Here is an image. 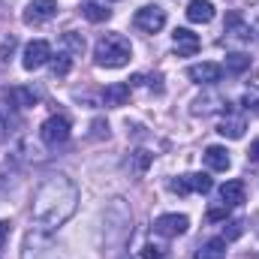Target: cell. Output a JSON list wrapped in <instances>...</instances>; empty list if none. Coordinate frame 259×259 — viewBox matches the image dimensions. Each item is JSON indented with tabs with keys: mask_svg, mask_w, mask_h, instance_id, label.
Wrapping results in <instances>:
<instances>
[{
	"mask_svg": "<svg viewBox=\"0 0 259 259\" xmlns=\"http://www.w3.org/2000/svg\"><path fill=\"white\" fill-rule=\"evenodd\" d=\"M172 42H175V52L181 55V58H193L196 52H199V36H196L193 30H187V27H178L175 33H172Z\"/></svg>",
	"mask_w": 259,
	"mask_h": 259,
	"instance_id": "obj_12",
	"label": "cell"
},
{
	"mask_svg": "<svg viewBox=\"0 0 259 259\" xmlns=\"http://www.w3.org/2000/svg\"><path fill=\"white\" fill-rule=\"evenodd\" d=\"M187 78L196 81V84H214V81L223 78V66L211 64V61H205V64H193V66H187Z\"/></svg>",
	"mask_w": 259,
	"mask_h": 259,
	"instance_id": "obj_11",
	"label": "cell"
},
{
	"mask_svg": "<svg viewBox=\"0 0 259 259\" xmlns=\"http://www.w3.org/2000/svg\"><path fill=\"white\" fill-rule=\"evenodd\" d=\"M39 100H42V91H39V88H33V84L12 88V103H15L18 109H33Z\"/></svg>",
	"mask_w": 259,
	"mask_h": 259,
	"instance_id": "obj_15",
	"label": "cell"
},
{
	"mask_svg": "<svg viewBox=\"0 0 259 259\" xmlns=\"http://www.w3.org/2000/svg\"><path fill=\"white\" fill-rule=\"evenodd\" d=\"M187 18H190L193 24H208V21L214 18V3H211V0H193V3L187 6Z\"/></svg>",
	"mask_w": 259,
	"mask_h": 259,
	"instance_id": "obj_18",
	"label": "cell"
},
{
	"mask_svg": "<svg viewBox=\"0 0 259 259\" xmlns=\"http://www.w3.org/2000/svg\"><path fill=\"white\" fill-rule=\"evenodd\" d=\"M190 229V217L187 214H160L154 220V232L163 238H178Z\"/></svg>",
	"mask_w": 259,
	"mask_h": 259,
	"instance_id": "obj_7",
	"label": "cell"
},
{
	"mask_svg": "<svg viewBox=\"0 0 259 259\" xmlns=\"http://www.w3.org/2000/svg\"><path fill=\"white\" fill-rule=\"evenodd\" d=\"M214 187V181H211V175H205V172H193V175H181V178H175V181H169V190L178 196H187V193H208Z\"/></svg>",
	"mask_w": 259,
	"mask_h": 259,
	"instance_id": "obj_6",
	"label": "cell"
},
{
	"mask_svg": "<svg viewBox=\"0 0 259 259\" xmlns=\"http://www.w3.org/2000/svg\"><path fill=\"white\" fill-rule=\"evenodd\" d=\"M163 253H166V247H160V244H145L142 247V256L145 259H163Z\"/></svg>",
	"mask_w": 259,
	"mask_h": 259,
	"instance_id": "obj_29",
	"label": "cell"
},
{
	"mask_svg": "<svg viewBox=\"0 0 259 259\" xmlns=\"http://www.w3.org/2000/svg\"><path fill=\"white\" fill-rule=\"evenodd\" d=\"M12 106H15V103H12ZM12 106H9L6 100H0V142H6L9 133H12V127H18V118H15V112H12Z\"/></svg>",
	"mask_w": 259,
	"mask_h": 259,
	"instance_id": "obj_19",
	"label": "cell"
},
{
	"mask_svg": "<svg viewBox=\"0 0 259 259\" xmlns=\"http://www.w3.org/2000/svg\"><path fill=\"white\" fill-rule=\"evenodd\" d=\"M202 160H205V166H208L211 172H226V169L232 166L229 151H226V148H220V145H208V148H205V154H202Z\"/></svg>",
	"mask_w": 259,
	"mask_h": 259,
	"instance_id": "obj_13",
	"label": "cell"
},
{
	"mask_svg": "<svg viewBox=\"0 0 259 259\" xmlns=\"http://www.w3.org/2000/svg\"><path fill=\"white\" fill-rule=\"evenodd\" d=\"M94 136H109V124H103V121H94Z\"/></svg>",
	"mask_w": 259,
	"mask_h": 259,
	"instance_id": "obj_33",
	"label": "cell"
},
{
	"mask_svg": "<svg viewBox=\"0 0 259 259\" xmlns=\"http://www.w3.org/2000/svg\"><path fill=\"white\" fill-rule=\"evenodd\" d=\"M223 69L232 72V75H238V72L250 69V58H247L244 52H232V55H226V66H223Z\"/></svg>",
	"mask_w": 259,
	"mask_h": 259,
	"instance_id": "obj_23",
	"label": "cell"
},
{
	"mask_svg": "<svg viewBox=\"0 0 259 259\" xmlns=\"http://www.w3.org/2000/svg\"><path fill=\"white\" fill-rule=\"evenodd\" d=\"M244 130H247L244 118H241V115H232L229 109H226V115H223V118H220V124H217V133H220V136H226V139H241V136H244Z\"/></svg>",
	"mask_w": 259,
	"mask_h": 259,
	"instance_id": "obj_14",
	"label": "cell"
},
{
	"mask_svg": "<svg viewBox=\"0 0 259 259\" xmlns=\"http://www.w3.org/2000/svg\"><path fill=\"white\" fill-rule=\"evenodd\" d=\"M241 106H244L247 112L259 115V88H250V91H244V97H241Z\"/></svg>",
	"mask_w": 259,
	"mask_h": 259,
	"instance_id": "obj_25",
	"label": "cell"
},
{
	"mask_svg": "<svg viewBox=\"0 0 259 259\" xmlns=\"http://www.w3.org/2000/svg\"><path fill=\"white\" fill-rule=\"evenodd\" d=\"M127 100H130V84H127V81H115V84H109V88H106V94H103V103H106V106H112V109L127 106Z\"/></svg>",
	"mask_w": 259,
	"mask_h": 259,
	"instance_id": "obj_17",
	"label": "cell"
},
{
	"mask_svg": "<svg viewBox=\"0 0 259 259\" xmlns=\"http://www.w3.org/2000/svg\"><path fill=\"white\" fill-rule=\"evenodd\" d=\"M253 33H259V24H256V30H253Z\"/></svg>",
	"mask_w": 259,
	"mask_h": 259,
	"instance_id": "obj_34",
	"label": "cell"
},
{
	"mask_svg": "<svg viewBox=\"0 0 259 259\" xmlns=\"http://www.w3.org/2000/svg\"><path fill=\"white\" fill-rule=\"evenodd\" d=\"M9 232H12V223H9V220H0V244L6 241V235H9Z\"/></svg>",
	"mask_w": 259,
	"mask_h": 259,
	"instance_id": "obj_31",
	"label": "cell"
},
{
	"mask_svg": "<svg viewBox=\"0 0 259 259\" xmlns=\"http://www.w3.org/2000/svg\"><path fill=\"white\" fill-rule=\"evenodd\" d=\"M69 121H66L64 115H52V118H46L42 121V127H39V139L49 145V148H58V145H64L69 142Z\"/></svg>",
	"mask_w": 259,
	"mask_h": 259,
	"instance_id": "obj_4",
	"label": "cell"
},
{
	"mask_svg": "<svg viewBox=\"0 0 259 259\" xmlns=\"http://www.w3.org/2000/svg\"><path fill=\"white\" fill-rule=\"evenodd\" d=\"M21 259H66V256L61 253V247H55V244L49 241V232L33 229V232L24 238Z\"/></svg>",
	"mask_w": 259,
	"mask_h": 259,
	"instance_id": "obj_3",
	"label": "cell"
},
{
	"mask_svg": "<svg viewBox=\"0 0 259 259\" xmlns=\"http://www.w3.org/2000/svg\"><path fill=\"white\" fill-rule=\"evenodd\" d=\"M247 160H250V163H259V139L250 145V151H247Z\"/></svg>",
	"mask_w": 259,
	"mask_h": 259,
	"instance_id": "obj_32",
	"label": "cell"
},
{
	"mask_svg": "<svg viewBox=\"0 0 259 259\" xmlns=\"http://www.w3.org/2000/svg\"><path fill=\"white\" fill-rule=\"evenodd\" d=\"M226 214H229V205H226V202H220V205H211L205 217H208L211 223H217V220H226Z\"/></svg>",
	"mask_w": 259,
	"mask_h": 259,
	"instance_id": "obj_27",
	"label": "cell"
},
{
	"mask_svg": "<svg viewBox=\"0 0 259 259\" xmlns=\"http://www.w3.org/2000/svg\"><path fill=\"white\" fill-rule=\"evenodd\" d=\"M52 61V46L46 42V39H33V42H27L24 46V55H21V66L24 69H39L42 64H49Z\"/></svg>",
	"mask_w": 259,
	"mask_h": 259,
	"instance_id": "obj_9",
	"label": "cell"
},
{
	"mask_svg": "<svg viewBox=\"0 0 259 259\" xmlns=\"http://www.w3.org/2000/svg\"><path fill=\"white\" fill-rule=\"evenodd\" d=\"M58 0H30L27 6H24V12H21V18H24V24H42V21H49V18H55L58 15Z\"/></svg>",
	"mask_w": 259,
	"mask_h": 259,
	"instance_id": "obj_8",
	"label": "cell"
},
{
	"mask_svg": "<svg viewBox=\"0 0 259 259\" xmlns=\"http://www.w3.org/2000/svg\"><path fill=\"white\" fill-rule=\"evenodd\" d=\"M78 208V187L72 178L66 175H49L36 193H33V205H30V220L39 232H58L66 220L75 214Z\"/></svg>",
	"mask_w": 259,
	"mask_h": 259,
	"instance_id": "obj_1",
	"label": "cell"
},
{
	"mask_svg": "<svg viewBox=\"0 0 259 259\" xmlns=\"http://www.w3.org/2000/svg\"><path fill=\"white\" fill-rule=\"evenodd\" d=\"M61 46H64V52L69 58H72V55H81V52H84V36L75 33V30H66L64 36H61Z\"/></svg>",
	"mask_w": 259,
	"mask_h": 259,
	"instance_id": "obj_22",
	"label": "cell"
},
{
	"mask_svg": "<svg viewBox=\"0 0 259 259\" xmlns=\"http://www.w3.org/2000/svg\"><path fill=\"white\" fill-rule=\"evenodd\" d=\"M241 232H244V223H241V220H232L229 229H223V241H232V238H238Z\"/></svg>",
	"mask_w": 259,
	"mask_h": 259,
	"instance_id": "obj_28",
	"label": "cell"
},
{
	"mask_svg": "<svg viewBox=\"0 0 259 259\" xmlns=\"http://www.w3.org/2000/svg\"><path fill=\"white\" fill-rule=\"evenodd\" d=\"M133 27L142 30V33H160L166 27V9H160V6H142L133 15Z\"/></svg>",
	"mask_w": 259,
	"mask_h": 259,
	"instance_id": "obj_5",
	"label": "cell"
},
{
	"mask_svg": "<svg viewBox=\"0 0 259 259\" xmlns=\"http://www.w3.org/2000/svg\"><path fill=\"white\" fill-rule=\"evenodd\" d=\"M244 196H247V187H244V181H226L223 187H220V202H226L229 208H235V205H241L244 202Z\"/></svg>",
	"mask_w": 259,
	"mask_h": 259,
	"instance_id": "obj_16",
	"label": "cell"
},
{
	"mask_svg": "<svg viewBox=\"0 0 259 259\" xmlns=\"http://www.w3.org/2000/svg\"><path fill=\"white\" fill-rule=\"evenodd\" d=\"M193 259H226V241H223V238H211V241H205V244L196 250Z\"/></svg>",
	"mask_w": 259,
	"mask_h": 259,
	"instance_id": "obj_20",
	"label": "cell"
},
{
	"mask_svg": "<svg viewBox=\"0 0 259 259\" xmlns=\"http://www.w3.org/2000/svg\"><path fill=\"white\" fill-rule=\"evenodd\" d=\"M81 15H84L88 21L100 24V21H109V18H112V9H109V6H103V3H94V0H91V3H84V6H81Z\"/></svg>",
	"mask_w": 259,
	"mask_h": 259,
	"instance_id": "obj_21",
	"label": "cell"
},
{
	"mask_svg": "<svg viewBox=\"0 0 259 259\" xmlns=\"http://www.w3.org/2000/svg\"><path fill=\"white\" fill-rule=\"evenodd\" d=\"M49 66H52V75H66V72L72 69V58H69L66 52H61V55H52Z\"/></svg>",
	"mask_w": 259,
	"mask_h": 259,
	"instance_id": "obj_24",
	"label": "cell"
},
{
	"mask_svg": "<svg viewBox=\"0 0 259 259\" xmlns=\"http://www.w3.org/2000/svg\"><path fill=\"white\" fill-rule=\"evenodd\" d=\"M250 36H253V30H250V24H244V18L241 15H229L226 18V27H223V42L226 46H232V42H250Z\"/></svg>",
	"mask_w": 259,
	"mask_h": 259,
	"instance_id": "obj_10",
	"label": "cell"
},
{
	"mask_svg": "<svg viewBox=\"0 0 259 259\" xmlns=\"http://www.w3.org/2000/svg\"><path fill=\"white\" fill-rule=\"evenodd\" d=\"M12 49H15V39H12V36H9V39H3V46H0V61H9Z\"/></svg>",
	"mask_w": 259,
	"mask_h": 259,
	"instance_id": "obj_30",
	"label": "cell"
},
{
	"mask_svg": "<svg viewBox=\"0 0 259 259\" xmlns=\"http://www.w3.org/2000/svg\"><path fill=\"white\" fill-rule=\"evenodd\" d=\"M148 163H151V154H148V151H136V154H133V172L142 175V172L148 169Z\"/></svg>",
	"mask_w": 259,
	"mask_h": 259,
	"instance_id": "obj_26",
	"label": "cell"
},
{
	"mask_svg": "<svg viewBox=\"0 0 259 259\" xmlns=\"http://www.w3.org/2000/svg\"><path fill=\"white\" fill-rule=\"evenodd\" d=\"M130 58H133V46H130V39L124 33H106L94 46V61H97V66L118 69V66H127Z\"/></svg>",
	"mask_w": 259,
	"mask_h": 259,
	"instance_id": "obj_2",
	"label": "cell"
}]
</instances>
